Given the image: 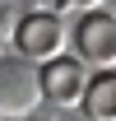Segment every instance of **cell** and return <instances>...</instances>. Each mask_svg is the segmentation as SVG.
I'll return each mask as SVG.
<instances>
[{
    "label": "cell",
    "instance_id": "cell-1",
    "mask_svg": "<svg viewBox=\"0 0 116 121\" xmlns=\"http://www.w3.org/2000/svg\"><path fill=\"white\" fill-rule=\"evenodd\" d=\"M65 47H70V28L56 9H28L14 28V51L28 65H46V60L65 56Z\"/></svg>",
    "mask_w": 116,
    "mask_h": 121
},
{
    "label": "cell",
    "instance_id": "cell-2",
    "mask_svg": "<svg viewBox=\"0 0 116 121\" xmlns=\"http://www.w3.org/2000/svg\"><path fill=\"white\" fill-rule=\"evenodd\" d=\"M42 103V84H37V65L19 56L0 60V121H33V107Z\"/></svg>",
    "mask_w": 116,
    "mask_h": 121
},
{
    "label": "cell",
    "instance_id": "cell-3",
    "mask_svg": "<svg viewBox=\"0 0 116 121\" xmlns=\"http://www.w3.org/2000/svg\"><path fill=\"white\" fill-rule=\"evenodd\" d=\"M88 65L79 56H56L46 60V65H37V84H42V103L51 107H65V112H74V107H84V93H88Z\"/></svg>",
    "mask_w": 116,
    "mask_h": 121
},
{
    "label": "cell",
    "instance_id": "cell-4",
    "mask_svg": "<svg viewBox=\"0 0 116 121\" xmlns=\"http://www.w3.org/2000/svg\"><path fill=\"white\" fill-rule=\"evenodd\" d=\"M74 56L88 70H116V19L112 14H84L74 23Z\"/></svg>",
    "mask_w": 116,
    "mask_h": 121
},
{
    "label": "cell",
    "instance_id": "cell-5",
    "mask_svg": "<svg viewBox=\"0 0 116 121\" xmlns=\"http://www.w3.org/2000/svg\"><path fill=\"white\" fill-rule=\"evenodd\" d=\"M84 117L88 121H116V70H102V75L88 79Z\"/></svg>",
    "mask_w": 116,
    "mask_h": 121
},
{
    "label": "cell",
    "instance_id": "cell-6",
    "mask_svg": "<svg viewBox=\"0 0 116 121\" xmlns=\"http://www.w3.org/2000/svg\"><path fill=\"white\" fill-rule=\"evenodd\" d=\"M98 5L102 0H56V14H79L84 19V14H98Z\"/></svg>",
    "mask_w": 116,
    "mask_h": 121
},
{
    "label": "cell",
    "instance_id": "cell-7",
    "mask_svg": "<svg viewBox=\"0 0 116 121\" xmlns=\"http://www.w3.org/2000/svg\"><path fill=\"white\" fill-rule=\"evenodd\" d=\"M0 60H5V47H0Z\"/></svg>",
    "mask_w": 116,
    "mask_h": 121
},
{
    "label": "cell",
    "instance_id": "cell-8",
    "mask_svg": "<svg viewBox=\"0 0 116 121\" xmlns=\"http://www.w3.org/2000/svg\"><path fill=\"white\" fill-rule=\"evenodd\" d=\"M33 121H37V117H33Z\"/></svg>",
    "mask_w": 116,
    "mask_h": 121
}]
</instances>
